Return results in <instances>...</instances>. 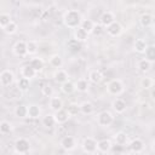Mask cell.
Returning <instances> with one entry per match:
<instances>
[{
	"mask_svg": "<svg viewBox=\"0 0 155 155\" xmlns=\"http://www.w3.org/2000/svg\"><path fill=\"white\" fill-rule=\"evenodd\" d=\"M151 149H153V151L155 153V140L153 142V144H151Z\"/></svg>",
	"mask_w": 155,
	"mask_h": 155,
	"instance_id": "46",
	"label": "cell"
},
{
	"mask_svg": "<svg viewBox=\"0 0 155 155\" xmlns=\"http://www.w3.org/2000/svg\"><path fill=\"white\" fill-rule=\"evenodd\" d=\"M151 31H153V34L155 35V22H154L153 25H151Z\"/></svg>",
	"mask_w": 155,
	"mask_h": 155,
	"instance_id": "45",
	"label": "cell"
},
{
	"mask_svg": "<svg viewBox=\"0 0 155 155\" xmlns=\"http://www.w3.org/2000/svg\"><path fill=\"white\" fill-rule=\"evenodd\" d=\"M74 39H76L78 41H80V42H85V41H87V39H88V33L85 30V29H82L81 27H78V28H75L74 29Z\"/></svg>",
	"mask_w": 155,
	"mask_h": 155,
	"instance_id": "16",
	"label": "cell"
},
{
	"mask_svg": "<svg viewBox=\"0 0 155 155\" xmlns=\"http://www.w3.org/2000/svg\"><path fill=\"white\" fill-rule=\"evenodd\" d=\"M12 131V124L7 120H2L0 122V133L1 134H8Z\"/></svg>",
	"mask_w": 155,
	"mask_h": 155,
	"instance_id": "35",
	"label": "cell"
},
{
	"mask_svg": "<svg viewBox=\"0 0 155 155\" xmlns=\"http://www.w3.org/2000/svg\"><path fill=\"white\" fill-rule=\"evenodd\" d=\"M111 107H113V109H114L117 114H122V113H125L126 109H127L126 102H125L124 99H121V98H115V99L113 101V103H111Z\"/></svg>",
	"mask_w": 155,
	"mask_h": 155,
	"instance_id": "14",
	"label": "cell"
},
{
	"mask_svg": "<svg viewBox=\"0 0 155 155\" xmlns=\"http://www.w3.org/2000/svg\"><path fill=\"white\" fill-rule=\"evenodd\" d=\"M48 105H50V108H51L52 111H57V110H59V109L63 108V101H62L59 97L52 96V97H50Z\"/></svg>",
	"mask_w": 155,
	"mask_h": 155,
	"instance_id": "21",
	"label": "cell"
},
{
	"mask_svg": "<svg viewBox=\"0 0 155 155\" xmlns=\"http://www.w3.org/2000/svg\"><path fill=\"white\" fill-rule=\"evenodd\" d=\"M147 47H148V44L144 39H136V41L133 44V48L137 53H144Z\"/></svg>",
	"mask_w": 155,
	"mask_h": 155,
	"instance_id": "24",
	"label": "cell"
},
{
	"mask_svg": "<svg viewBox=\"0 0 155 155\" xmlns=\"http://www.w3.org/2000/svg\"><path fill=\"white\" fill-rule=\"evenodd\" d=\"M82 150L86 154H96L98 151L97 149V140L92 137H86L82 142Z\"/></svg>",
	"mask_w": 155,
	"mask_h": 155,
	"instance_id": "5",
	"label": "cell"
},
{
	"mask_svg": "<svg viewBox=\"0 0 155 155\" xmlns=\"http://www.w3.org/2000/svg\"><path fill=\"white\" fill-rule=\"evenodd\" d=\"M151 62L150 61H148L145 57L144 58H142V59H139L138 62H137V69L140 71V73H147V71H149L150 69H151Z\"/></svg>",
	"mask_w": 155,
	"mask_h": 155,
	"instance_id": "18",
	"label": "cell"
},
{
	"mask_svg": "<svg viewBox=\"0 0 155 155\" xmlns=\"http://www.w3.org/2000/svg\"><path fill=\"white\" fill-rule=\"evenodd\" d=\"M80 110H81V114H84V115H91L94 110V107L91 102L85 101L80 104Z\"/></svg>",
	"mask_w": 155,
	"mask_h": 155,
	"instance_id": "29",
	"label": "cell"
},
{
	"mask_svg": "<svg viewBox=\"0 0 155 155\" xmlns=\"http://www.w3.org/2000/svg\"><path fill=\"white\" fill-rule=\"evenodd\" d=\"M111 148H113V144L110 139H101L97 142V149L99 153H109Z\"/></svg>",
	"mask_w": 155,
	"mask_h": 155,
	"instance_id": "17",
	"label": "cell"
},
{
	"mask_svg": "<svg viewBox=\"0 0 155 155\" xmlns=\"http://www.w3.org/2000/svg\"><path fill=\"white\" fill-rule=\"evenodd\" d=\"M53 79H54L56 82H58V84L62 85V84H64L65 81L69 80V75H68V73H67L64 69L59 68V69H57V70L54 71V74H53Z\"/></svg>",
	"mask_w": 155,
	"mask_h": 155,
	"instance_id": "15",
	"label": "cell"
},
{
	"mask_svg": "<svg viewBox=\"0 0 155 155\" xmlns=\"http://www.w3.org/2000/svg\"><path fill=\"white\" fill-rule=\"evenodd\" d=\"M114 142H115L119 147H125V145L128 143V136H127L125 132L120 131V132H117V133L114 136Z\"/></svg>",
	"mask_w": 155,
	"mask_h": 155,
	"instance_id": "22",
	"label": "cell"
},
{
	"mask_svg": "<svg viewBox=\"0 0 155 155\" xmlns=\"http://www.w3.org/2000/svg\"><path fill=\"white\" fill-rule=\"evenodd\" d=\"M2 30H4L6 34H8V35H13V34H16L17 30H18V24H17L15 21H11L6 27L2 28Z\"/></svg>",
	"mask_w": 155,
	"mask_h": 155,
	"instance_id": "33",
	"label": "cell"
},
{
	"mask_svg": "<svg viewBox=\"0 0 155 155\" xmlns=\"http://www.w3.org/2000/svg\"><path fill=\"white\" fill-rule=\"evenodd\" d=\"M150 97H151V99L155 102V87L151 88V91H150Z\"/></svg>",
	"mask_w": 155,
	"mask_h": 155,
	"instance_id": "44",
	"label": "cell"
},
{
	"mask_svg": "<svg viewBox=\"0 0 155 155\" xmlns=\"http://www.w3.org/2000/svg\"><path fill=\"white\" fill-rule=\"evenodd\" d=\"M12 52L15 56L17 57H24L28 54V48H27V41L24 40H19L13 45Z\"/></svg>",
	"mask_w": 155,
	"mask_h": 155,
	"instance_id": "7",
	"label": "cell"
},
{
	"mask_svg": "<svg viewBox=\"0 0 155 155\" xmlns=\"http://www.w3.org/2000/svg\"><path fill=\"white\" fill-rule=\"evenodd\" d=\"M61 147L65 150V151H71L76 148V140L73 136H64L61 139Z\"/></svg>",
	"mask_w": 155,
	"mask_h": 155,
	"instance_id": "8",
	"label": "cell"
},
{
	"mask_svg": "<svg viewBox=\"0 0 155 155\" xmlns=\"http://www.w3.org/2000/svg\"><path fill=\"white\" fill-rule=\"evenodd\" d=\"M15 115L18 119H25V117H28V105H24V104L17 105L15 108Z\"/></svg>",
	"mask_w": 155,
	"mask_h": 155,
	"instance_id": "26",
	"label": "cell"
},
{
	"mask_svg": "<svg viewBox=\"0 0 155 155\" xmlns=\"http://www.w3.org/2000/svg\"><path fill=\"white\" fill-rule=\"evenodd\" d=\"M27 48H28V54L33 56V54H35L38 52L39 45H38V42L35 40H28L27 41Z\"/></svg>",
	"mask_w": 155,
	"mask_h": 155,
	"instance_id": "37",
	"label": "cell"
},
{
	"mask_svg": "<svg viewBox=\"0 0 155 155\" xmlns=\"http://www.w3.org/2000/svg\"><path fill=\"white\" fill-rule=\"evenodd\" d=\"M41 93L45 96V97H52L53 94V90L50 85H45L44 87H41Z\"/></svg>",
	"mask_w": 155,
	"mask_h": 155,
	"instance_id": "42",
	"label": "cell"
},
{
	"mask_svg": "<svg viewBox=\"0 0 155 155\" xmlns=\"http://www.w3.org/2000/svg\"><path fill=\"white\" fill-rule=\"evenodd\" d=\"M88 80H90L92 84L98 85V84H101L102 80H103V74H102L99 70L93 69V70H91V71L88 73Z\"/></svg>",
	"mask_w": 155,
	"mask_h": 155,
	"instance_id": "19",
	"label": "cell"
},
{
	"mask_svg": "<svg viewBox=\"0 0 155 155\" xmlns=\"http://www.w3.org/2000/svg\"><path fill=\"white\" fill-rule=\"evenodd\" d=\"M68 46H69V48H70L73 52H78V51H80V50H81V42H80V41H78L76 39L70 40V41L68 42Z\"/></svg>",
	"mask_w": 155,
	"mask_h": 155,
	"instance_id": "41",
	"label": "cell"
},
{
	"mask_svg": "<svg viewBox=\"0 0 155 155\" xmlns=\"http://www.w3.org/2000/svg\"><path fill=\"white\" fill-rule=\"evenodd\" d=\"M41 124H42V126H45V127H47V128H51V127H53L57 122H56V119H54V115H53V114H47V115H45V116L41 119Z\"/></svg>",
	"mask_w": 155,
	"mask_h": 155,
	"instance_id": "27",
	"label": "cell"
},
{
	"mask_svg": "<svg viewBox=\"0 0 155 155\" xmlns=\"http://www.w3.org/2000/svg\"><path fill=\"white\" fill-rule=\"evenodd\" d=\"M144 56L148 61H150L151 63H155V46L154 45H148V47L144 52Z\"/></svg>",
	"mask_w": 155,
	"mask_h": 155,
	"instance_id": "34",
	"label": "cell"
},
{
	"mask_svg": "<svg viewBox=\"0 0 155 155\" xmlns=\"http://www.w3.org/2000/svg\"><path fill=\"white\" fill-rule=\"evenodd\" d=\"M11 21H12V18H11L10 13H5V12H2V13L0 15V27H1V28L6 27Z\"/></svg>",
	"mask_w": 155,
	"mask_h": 155,
	"instance_id": "40",
	"label": "cell"
},
{
	"mask_svg": "<svg viewBox=\"0 0 155 155\" xmlns=\"http://www.w3.org/2000/svg\"><path fill=\"white\" fill-rule=\"evenodd\" d=\"M102 24H94V28H93V30H92V33L91 34H93V35H101L102 34V31H103V29H102Z\"/></svg>",
	"mask_w": 155,
	"mask_h": 155,
	"instance_id": "43",
	"label": "cell"
},
{
	"mask_svg": "<svg viewBox=\"0 0 155 155\" xmlns=\"http://www.w3.org/2000/svg\"><path fill=\"white\" fill-rule=\"evenodd\" d=\"M99 21H101V24L107 28V27L110 25L113 22H115V15H114L111 11H105V12L102 13Z\"/></svg>",
	"mask_w": 155,
	"mask_h": 155,
	"instance_id": "11",
	"label": "cell"
},
{
	"mask_svg": "<svg viewBox=\"0 0 155 155\" xmlns=\"http://www.w3.org/2000/svg\"><path fill=\"white\" fill-rule=\"evenodd\" d=\"M82 21L81 13L78 10H68L63 15V23L68 29H75L80 27Z\"/></svg>",
	"mask_w": 155,
	"mask_h": 155,
	"instance_id": "1",
	"label": "cell"
},
{
	"mask_svg": "<svg viewBox=\"0 0 155 155\" xmlns=\"http://www.w3.org/2000/svg\"><path fill=\"white\" fill-rule=\"evenodd\" d=\"M107 91L111 96H119L124 92V82L120 79H113L107 84Z\"/></svg>",
	"mask_w": 155,
	"mask_h": 155,
	"instance_id": "2",
	"label": "cell"
},
{
	"mask_svg": "<svg viewBox=\"0 0 155 155\" xmlns=\"http://www.w3.org/2000/svg\"><path fill=\"white\" fill-rule=\"evenodd\" d=\"M54 119H56V122L58 124V125H62V124H65L69 119H70V115H69V113H68V110L67 109H59V110H57V111H54Z\"/></svg>",
	"mask_w": 155,
	"mask_h": 155,
	"instance_id": "10",
	"label": "cell"
},
{
	"mask_svg": "<svg viewBox=\"0 0 155 155\" xmlns=\"http://www.w3.org/2000/svg\"><path fill=\"white\" fill-rule=\"evenodd\" d=\"M13 81H15V74L12 73V70L4 69L0 73V84H1V86H4V87L11 86L13 84Z\"/></svg>",
	"mask_w": 155,
	"mask_h": 155,
	"instance_id": "6",
	"label": "cell"
},
{
	"mask_svg": "<svg viewBox=\"0 0 155 155\" xmlns=\"http://www.w3.org/2000/svg\"><path fill=\"white\" fill-rule=\"evenodd\" d=\"M13 148H15V153L16 154H28L30 151V142L24 138V137H21V138H17L15 140V144H13Z\"/></svg>",
	"mask_w": 155,
	"mask_h": 155,
	"instance_id": "3",
	"label": "cell"
},
{
	"mask_svg": "<svg viewBox=\"0 0 155 155\" xmlns=\"http://www.w3.org/2000/svg\"><path fill=\"white\" fill-rule=\"evenodd\" d=\"M67 110L69 113L70 116H76L78 114L81 113L80 110V104H76V103H70L68 107H67Z\"/></svg>",
	"mask_w": 155,
	"mask_h": 155,
	"instance_id": "38",
	"label": "cell"
},
{
	"mask_svg": "<svg viewBox=\"0 0 155 155\" xmlns=\"http://www.w3.org/2000/svg\"><path fill=\"white\" fill-rule=\"evenodd\" d=\"M75 87H76V91H78V92L85 93V92H87V90H88V81H87L86 79H79V80L75 82Z\"/></svg>",
	"mask_w": 155,
	"mask_h": 155,
	"instance_id": "32",
	"label": "cell"
},
{
	"mask_svg": "<svg viewBox=\"0 0 155 155\" xmlns=\"http://www.w3.org/2000/svg\"><path fill=\"white\" fill-rule=\"evenodd\" d=\"M94 24H96V23H94L93 21H91V19H82L80 27H81L82 29H85L88 34H91L92 30H93V28H94Z\"/></svg>",
	"mask_w": 155,
	"mask_h": 155,
	"instance_id": "36",
	"label": "cell"
},
{
	"mask_svg": "<svg viewBox=\"0 0 155 155\" xmlns=\"http://www.w3.org/2000/svg\"><path fill=\"white\" fill-rule=\"evenodd\" d=\"M130 149H131L132 153L139 154L144 150V142L140 138H134L130 142Z\"/></svg>",
	"mask_w": 155,
	"mask_h": 155,
	"instance_id": "13",
	"label": "cell"
},
{
	"mask_svg": "<svg viewBox=\"0 0 155 155\" xmlns=\"http://www.w3.org/2000/svg\"><path fill=\"white\" fill-rule=\"evenodd\" d=\"M61 91L64 93V94H71L73 92L76 91V87H75V84L71 82L70 80L65 81L64 84L61 85Z\"/></svg>",
	"mask_w": 155,
	"mask_h": 155,
	"instance_id": "25",
	"label": "cell"
},
{
	"mask_svg": "<svg viewBox=\"0 0 155 155\" xmlns=\"http://www.w3.org/2000/svg\"><path fill=\"white\" fill-rule=\"evenodd\" d=\"M140 87L142 88H144V90H149V88H151L153 87V85H154V80L151 79V78H149V76H145V78H142L140 79Z\"/></svg>",
	"mask_w": 155,
	"mask_h": 155,
	"instance_id": "39",
	"label": "cell"
},
{
	"mask_svg": "<svg viewBox=\"0 0 155 155\" xmlns=\"http://www.w3.org/2000/svg\"><path fill=\"white\" fill-rule=\"evenodd\" d=\"M139 23H140V25L144 27V28L151 27L153 23H154V17H153V15H151V13H148V12L143 13V15L140 16V18H139Z\"/></svg>",
	"mask_w": 155,
	"mask_h": 155,
	"instance_id": "20",
	"label": "cell"
},
{
	"mask_svg": "<svg viewBox=\"0 0 155 155\" xmlns=\"http://www.w3.org/2000/svg\"><path fill=\"white\" fill-rule=\"evenodd\" d=\"M41 115V109L36 104H29L28 105V117L30 119H39Z\"/></svg>",
	"mask_w": 155,
	"mask_h": 155,
	"instance_id": "23",
	"label": "cell"
},
{
	"mask_svg": "<svg viewBox=\"0 0 155 155\" xmlns=\"http://www.w3.org/2000/svg\"><path fill=\"white\" fill-rule=\"evenodd\" d=\"M29 64L39 73V71H41L42 69H44V65H45V62H44V59L42 58H40V57H35V58H31L30 59V62H29Z\"/></svg>",
	"mask_w": 155,
	"mask_h": 155,
	"instance_id": "28",
	"label": "cell"
},
{
	"mask_svg": "<svg viewBox=\"0 0 155 155\" xmlns=\"http://www.w3.org/2000/svg\"><path fill=\"white\" fill-rule=\"evenodd\" d=\"M36 74H38V71H36L30 64H25V65H23V67L21 68V76L27 78V79H29V80H31L33 78H35Z\"/></svg>",
	"mask_w": 155,
	"mask_h": 155,
	"instance_id": "12",
	"label": "cell"
},
{
	"mask_svg": "<svg viewBox=\"0 0 155 155\" xmlns=\"http://www.w3.org/2000/svg\"><path fill=\"white\" fill-rule=\"evenodd\" d=\"M107 33H108L109 36L116 38V36H119V35L122 33V27H121V24H120L117 21H115V22H113L110 25L107 27Z\"/></svg>",
	"mask_w": 155,
	"mask_h": 155,
	"instance_id": "9",
	"label": "cell"
},
{
	"mask_svg": "<svg viewBox=\"0 0 155 155\" xmlns=\"http://www.w3.org/2000/svg\"><path fill=\"white\" fill-rule=\"evenodd\" d=\"M50 65L53 67V68H56V69L62 68V65H63V58L59 54H52L50 57Z\"/></svg>",
	"mask_w": 155,
	"mask_h": 155,
	"instance_id": "30",
	"label": "cell"
},
{
	"mask_svg": "<svg viewBox=\"0 0 155 155\" xmlns=\"http://www.w3.org/2000/svg\"><path fill=\"white\" fill-rule=\"evenodd\" d=\"M29 87H30V80L27 79V78L21 76V79L17 81V88L22 92H25V91L29 90Z\"/></svg>",
	"mask_w": 155,
	"mask_h": 155,
	"instance_id": "31",
	"label": "cell"
},
{
	"mask_svg": "<svg viewBox=\"0 0 155 155\" xmlns=\"http://www.w3.org/2000/svg\"><path fill=\"white\" fill-rule=\"evenodd\" d=\"M113 122H114V116L108 110H104L97 115V124L101 127H109Z\"/></svg>",
	"mask_w": 155,
	"mask_h": 155,
	"instance_id": "4",
	"label": "cell"
}]
</instances>
